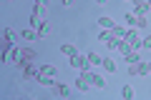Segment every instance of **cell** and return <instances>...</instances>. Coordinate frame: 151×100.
<instances>
[{
  "mask_svg": "<svg viewBox=\"0 0 151 100\" xmlns=\"http://www.w3.org/2000/svg\"><path fill=\"white\" fill-rule=\"evenodd\" d=\"M126 23H129V28H146V15H136L131 10L126 13Z\"/></svg>",
  "mask_w": 151,
  "mask_h": 100,
  "instance_id": "obj_1",
  "label": "cell"
},
{
  "mask_svg": "<svg viewBox=\"0 0 151 100\" xmlns=\"http://www.w3.org/2000/svg\"><path fill=\"white\" fill-rule=\"evenodd\" d=\"M124 40L129 43V45L134 48V50H139V48H141V40H139V35H136V30H134V28H129V30H126Z\"/></svg>",
  "mask_w": 151,
  "mask_h": 100,
  "instance_id": "obj_2",
  "label": "cell"
},
{
  "mask_svg": "<svg viewBox=\"0 0 151 100\" xmlns=\"http://www.w3.org/2000/svg\"><path fill=\"white\" fill-rule=\"evenodd\" d=\"M70 68L86 70V68H91V63H88V58H86V55H73V58H70Z\"/></svg>",
  "mask_w": 151,
  "mask_h": 100,
  "instance_id": "obj_3",
  "label": "cell"
},
{
  "mask_svg": "<svg viewBox=\"0 0 151 100\" xmlns=\"http://www.w3.org/2000/svg\"><path fill=\"white\" fill-rule=\"evenodd\" d=\"M38 75H40V68H35L33 63H28L25 68H23V78H25V80H35Z\"/></svg>",
  "mask_w": 151,
  "mask_h": 100,
  "instance_id": "obj_4",
  "label": "cell"
},
{
  "mask_svg": "<svg viewBox=\"0 0 151 100\" xmlns=\"http://www.w3.org/2000/svg\"><path fill=\"white\" fill-rule=\"evenodd\" d=\"M53 93L58 95V98H68V95H70V88H68V85H63V83H55V85H53Z\"/></svg>",
  "mask_w": 151,
  "mask_h": 100,
  "instance_id": "obj_5",
  "label": "cell"
},
{
  "mask_svg": "<svg viewBox=\"0 0 151 100\" xmlns=\"http://www.w3.org/2000/svg\"><path fill=\"white\" fill-rule=\"evenodd\" d=\"M76 88L81 90V93H88V90H91V80H86L83 75H78V80H76Z\"/></svg>",
  "mask_w": 151,
  "mask_h": 100,
  "instance_id": "obj_6",
  "label": "cell"
},
{
  "mask_svg": "<svg viewBox=\"0 0 151 100\" xmlns=\"http://www.w3.org/2000/svg\"><path fill=\"white\" fill-rule=\"evenodd\" d=\"M35 30H38V38H48V35H50V23H48V20H43L40 25L35 28Z\"/></svg>",
  "mask_w": 151,
  "mask_h": 100,
  "instance_id": "obj_7",
  "label": "cell"
},
{
  "mask_svg": "<svg viewBox=\"0 0 151 100\" xmlns=\"http://www.w3.org/2000/svg\"><path fill=\"white\" fill-rule=\"evenodd\" d=\"M91 85H93V88H98V90H103V88H106V80H103V75L91 73Z\"/></svg>",
  "mask_w": 151,
  "mask_h": 100,
  "instance_id": "obj_8",
  "label": "cell"
},
{
  "mask_svg": "<svg viewBox=\"0 0 151 100\" xmlns=\"http://www.w3.org/2000/svg\"><path fill=\"white\" fill-rule=\"evenodd\" d=\"M35 80H38L40 85H45V88H53V85H55V80L50 78V75H45V73H40V75H38Z\"/></svg>",
  "mask_w": 151,
  "mask_h": 100,
  "instance_id": "obj_9",
  "label": "cell"
},
{
  "mask_svg": "<svg viewBox=\"0 0 151 100\" xmlns=\"http://www.w3.org/2000/svg\"><path fill=\"white\" fill-rule=\"evenodd\" d=\"M149 10H151V5L146 3V0H144V3H139V5H134V13H136V15H146Z\"/></svg>",
  "mask_w": 151,
  "mask_h": 100,
  "instance_id": "obj_10",
  "label": "cell"
},
{
  "mask_svg": "<svg viewBox=\"0 0 151 100\" xmlns=\"http://www.w3.org/2000/svg\"><path fill=\"white\" fill-rule=\"evenodd\" d=\"M60 53L68 55V58H73V55H78V50H76V45H60Z\"/></svg>",
  "mask_w": 151,
  "mask_h": 100,
  "instance_id": "obj_11",
  "label": "cell"
},
{
  "mask_svg": "<svg viewBox=\"0 0 151 100\" xmlns=\"http://www.w3.org/2000/svg\"><path fill=\"white\" fill-rule=\"evenodd\" d=\"M121 98L124 100H134V88H131V85H124V88H121Z\"/></svg>",
  "mask_w": 151,
  "mask_h": 100,
  "instance_id": "obj_12",
  "label": "cell"
},
{
  "mask_svg": "<svg viewBox=\"0 0 151 100\" xmlns=\"http://www.w3.org/2000/svg\"><path fill=\"white\" fill-rule=\"evenodd\" d=\"M40 73L50 75V78H55V75H58V70H55V65H40Z\"/></svg>",
  "mask_w": 151,
  "mask_h": 100,
  "instance_id": "obj_13",
  "label": "cell"
},
{
  "mask_svg": "<svg viewBox=\"0 0 151 100\" xmlns=\"http://www.w3.org/2000/svg\"><path fill=\"white\" fill-rule=\"evenodd\" d=\"M98 23H101V25L106 28V30H113V28H116V25H113V20H111V18H108V15H103V18H98Z\"/></svg>",
  "mask_w": 151,
  "mask_h": 100,
  "instance_id": "obj_14",
  "label": "cell"
},
{
  "mask_svg": "<svg viewBox=\"0 0 151 100\" xmlns=\"http://www.w3.org/2000/svg\"><path fill=\"white\" fill-rule=\"evenodd\" d=\"M35 38H38V30H33V28L23 30V40H35Z\"/></svg>",
  "mask_w": 151,
  "mask_h": 100,
  "instance_id": "obj_15",
  "label": "cell"
},
{
  "mask_svg": "<svg viewBox=\"0 0 151 100\" xmlns=\"http://www.w3.org/2000/svg\"><path fill=\"white\" fill-rule=\"evenodd\" d=\"M101 65L108 70V73H116V63H113L111 58H103V63H101Z\"/></svg>",
  "mask_w": 151,
  "mask_h": 100,
  "instance_id": "obj_16",
  "label": "cell"
},
{
  "mask_svg": "<svg viewBox=\"0 0 151 100\" xmlns=\"http://www.w3.org/2000/svg\"><path fill=\"white\" fill-rule=\"evenodd\" d=\"M86 58H88V63H91V65H101L103 63V58H101V55H96V53H88Z\"/></svg>",
  "mask_w": 151,
  "mask_h": 100,
  "instance_id": "obj_17",
  "label": "cell"
},
{
  "mask_svg": "<svg viewBox=\"0 0 151 100\" xmlns=\"http://www.w3.org/2000/svg\"><path fill=\"white\" fill-rule=\"evenodd\" d=\"M124 60H126V63H139L141 58H139V53H136V50H131L129 55H124Z\"/></svg>",
  "mask_w": 151,
  "mask_h": 100,
  "instance_id": "obj_18",
  "label": "cell"
},
{
  "mask_svg": "<svg viewBox=\"0 0 151 100\" xmlns=\"http://www.w3.org/2000/svg\"><path fill=\"white\" fill-rule=\"evenodd\" d=\"M119 40H121V38H108V40H106V45H108V50H113V48H119Z\"/></svg>",
  "mask_w": 151,
  "mask_h": 100,
  "instance_id": "obj_19",
  "label": "cell"
},
{
  "mask_svg": "<svg viewBox=\"0 0 151 100\" xmlns=\"http://www.w3.org/2000/svg\"><path fill=\"white\" fill-rule=\"evenodd\" d=\"M111 35H113V38H124V35H126V30H124V28H119V25H116V28L111 30Z\"/></svg>",
  "mask_w": 151,
  "mask_h": 100,
  "instance_id": "obj_20",
  "label": "cell"
},
{
  "mask_svg": "<svg viewBox=\"0 0 151 100\" xmlns=\"http://www.w3.org/2000/svg\"><path fill=\"white\" fill-rule=\"evenodd\" d=\"M3 38H5V40H10V43H13V40H15V33H13L10 28H5V33H3Z\"/></svg>",
  "mask_w": 151,
  "mask_h": 100,
  "instance_id": "obj_21",
  "label": "cell"
},
{
  "mask_svg": "<svg viewBox=\"0 0 151 100\" xmlns=\"http://www.w3.org/2000/svg\"><path fill=\"white\" fill-rule=\"evenodd\" d=\"M141 48H146V50H151V35H146L144 40H141Z\"/></svg>",
  "mask_w": 151,
  "mask_h": 100,
  "instance_id": "obj_22",
  "label": "cell"
},
{
  "mask_svg": "<svg viewBox=\"0 0 151 100\" xmlns=\"http://www.w3.org/2000/svg\"><path fill=\"white\" fill-rule=\"evenodd\" d=\"M108 38H111V30H103V33H101V35H98V40H103V43H106V40H108Z\"/></svg>",
  "mask_w": 151,
  "mask_h": 100,
  "instance_id": "obj_23",
  "label": "cell"
},
{
  "mask_svg": "<svg viewBox=\"0 0 151 100\" xmlns=\"http://www.w3.org/2000/svg\"><path fill=\"white\" fill-rule=\"evenodd\" d=\"M35 5H43V8H48V5H50V0H35Z\"/></svg>",
  "mask_w": 151,
  "mask_h": 100,
  "instance_id": "obj_24",
  "label": "cell"
},
{
  "mask_svg": "<svg viewBox=\"0 0 151 100\" xmlns=\"http://www.w3.org/2000/svg\"><path fill=\"white\" fill-rule=\"evenodd\" d=\"M139 3H144V0H131V5H139Z\"/></svg>",
  "mask_w": 151,
  "mask_h": 100,
  "instance_id": "obj_25",
  "label": "cell"
},
{
  "mask_svg": "<svg viewBox=\"0 0 151 100\" xmlns=\"http://www.w3.org/2000/svg\"><path fill=\"white\" fill-rule=\"evenodd\" d=\"M96 3H98V5H106V3H108V0H96Z\"/></svg>",
  "mask_w": 151,
  "mask_h": 100,
  "instance_id": "obj_26",
  "label": "cell"
},
{
  "mask_svg": "<svg viewBox=\"0 0 151 100\" xmlns=\"http://www.w3.org/2000/svg\"><path fill=\"white\" fill-rule=\"evenodd\" d=\"M70 3H73V0H63V5H70Z\"/></svg>",
  "mask_w": 151,
  "mask_h": 100,
  "instance_id": "obj_27",
  "label": "cell"
},
{
  "mask_svg": "<svg viewBox=\"0 0 151 100\" xmlns=\"http://www.w3.org/2000/svg\"><path fill=\"white\" fill-rule=\"evenodd\" d=\"M149 73H151V63H149Z\"/></svg>",
  "mask_w": 151,
  "mask_h": 100,
  "instance_id": "obj_28",
  "label": "cell"
}]
</instances>
